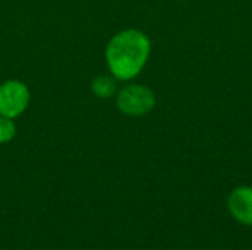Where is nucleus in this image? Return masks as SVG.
<instances>
[{"instance_id": "obj_6", "label": "nucleus", "mask_w": 252, "mask_h": 250, "mask_svg": "<svg viewBox=\"0 0 252 250\" xmlns=\"http://www.w3.org/2000/svg\"><path fill=\"white\" fill-rule=\"evenodd\" d=\"M16 134V125L12 118L0 115V144L9 143Z\"/></svg>"}, {"instance_id": "obj_1", "label": "nucleus", "mask_w": 252, "mask_h": 250, "mask_svg": "<svg viewBox=\"0 0 252 250\" xmlns=\"http://www.w3.org/2000/svg\"><path fill=\"white\" fill-rule=\"evenodd\" d=\"M149 53L151 41L137 29H126L115 34L105 52L111 74L121 81L134 78L143 69Z\"/></svg>"}, {"instance_id": "obj_4", "label": "nucleus", "mask_w": 252, "mask_h": 250, "mask_svg": "<svg viewBox=\"0 0 252 250\" xmlns=\"http://www.w3.org/2000/svg\"><path fill=\"white\" fill-rule=\"evenodd\" d=\"M227 206L238 222L252 225V187L235 189L229 196Z\"/></svg>"}, {"instance_id": "obj_5", "label": "nucleus", "mask_w": 252, "mask_h": 250, "mask_svg": "<svg viewBox=\"0 0 252 250\" xmlns=\"http://www.w3.org/2000/svg\"><path fill=\"white\" fill-rule=\"evenodd\" d=\"M92 93L99 99H108L112 97L117 91V84L112 77L108 75H99L92 81Z\"/></svg>"}, {"instance_id": "obj_3", "label": "nucleus", "mask_w": 252, "mask_h": 250, "mask_svg": "<svg viewBox=\"0 0 252 250\" xmlns=\"http://www.w3.org/2000/svg\"><path fill=\"white\" fill-rule=\"evenodd\" d=\"M30 103L28 87L18 80H7L0 84V115L16 118L25 112Z\"/></svg>"}, {"instance_id": "obj_2", "label": "nucleus", "mask_w": 252, "mask_h": 250, "mask_svg": "<svg viewBox=\"0 0 252 250\" xmlns=\"http://www.w3.org/2000/svg\"><path fill=\"white\" fill-rule=\"evenodd\" d=\"M118 109L130 116H140L151 112L155 106V96L151 88L139 84H130L117 94Z\"/></svg>"}]
</instances>
